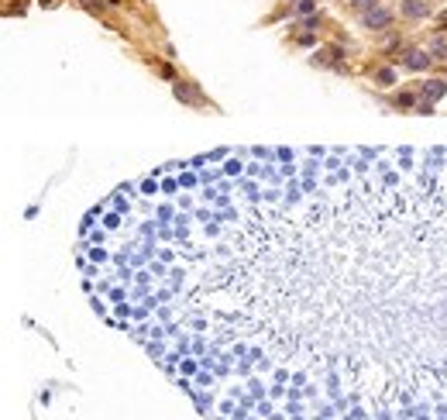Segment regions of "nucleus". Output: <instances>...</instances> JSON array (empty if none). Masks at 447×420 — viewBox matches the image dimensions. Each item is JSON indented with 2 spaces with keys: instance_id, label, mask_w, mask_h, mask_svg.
<instances>
[{
  "instance_id": "f03ea898",
  "label": "nucleus",
  "mask_w": 447,
  "mask_h": 420,
  "mask_svg": "<svg viewBox=\"0 0 447 420\" xmlns=\"http://www.w3.org/2000/svg\"><path fill=\"white\" fill-rule=\"evenodd\" d=\"M365 24H368V28H375V24H378V28H385V24H389V14H385V10L368 14V17H365Z\"/></svg>"
},
{
  "instance_id": "f257e3e1",
  "label": "nucleus",
  "mask_w": 447,
  "mask_h": 420,
  "mask_svg": "<svg viewBox=\"0 0 447 420\" xmlns=\"http://www.w3.org/2000/svg\"><path fill=\"white\" fill-rule=\"evenodd\" d=\"M427 10H430V0H409V3H402V14H409V17H420Z\"/></svg>"
}]
</instances>
